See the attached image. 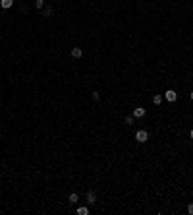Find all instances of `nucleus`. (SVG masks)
Returning <instances> with one entry per match:
<instances>
[{
  "instance_id": "1",
  "label": "nucleus",
  "mask_w": 193,
  "mask_h": 215,
  "mask_svg": "<svg viewBox=\"0 0 193 215\" xmlns=\"http://www.w3.org/2000/svg\"><path fill=\"white\" fill-rule=\"evenodd\" d=\"M164 99H166V101H168V103H174L176 99H178V93H176L174 89H168V91H166V93H164Z\"/></svg>"
},
{
  "instance_id": "2",
  "label": "nucleus",
  "mask_w": 193,
  "mask_h": 215,
  "mask_svg": "<svg viewBox=\"0 0 193 215\" xmlns=\"http://www.w3.org/2000/svg\"><path fill=\"white\" fill-rule=\"evenodd\" d=\"M135 140H137V141H141V144H145V141L149 140V134H147L145 130H139L137 134H135Z\"/></svg>"
},
{
  "instance_id": "3",
  "label": "nucleus",
  "mask_w": 193,
  "mask_h": 215,
  "mask_svg": "<svg viewBox=\"0 0 193 215\" xmlns=\"http://www.w3.org/2000/svg\"><path fill=\"white\" fill-rule=\"evenodd\" d=\"M141 116H145V109L143 107H137L133 111V118H141Z\"/></svg>"
},
{
  "instance_id": "4",
  "label": "nucleus",
  "mask_w": 193,
  "mask_h": 215,
  "mask_svg": "<svg viewBox=\"0 0 193 215\" xmlns=\"http://www.w3.org/2000/svg\"><path fill=\"white\" fill-rule=\"evenodd\" d=\"M72 56H74V58H81V56H83V51H81L79 47H74V49H72Z\"/></svg>"
},
{
  "instance_id": "5",
  "label": "nucleus",
  "mask_w": 193,
  "mask_h": 215,
  "mask_svg": "<svg viewBox=\"0 0 193 215\" xmlns=\"http://www.w3.org/2000/svg\"><path fill=\"white\" fill-rule=\"evenodd\" d=\"M87 201H89V204H97V196H95V192H93V190L87 192Z\"/></svg>"
},
{
  "instance_id": "6",
  "label": "nucleus",
  "mask_w": 193,
  "mask_h": 215,
  "mask_svg": "<svg viewBox=\"0 0 193 215\" xmlns=\"http://www.w3.org/2000/svg\"><path fill=\"white\" fill-rule=\"evenodd\" d=\"M0 6H2V8H12V6H14V0H0Z\"/></svg>"
},
{
  "instance_id": "7",
  "label": "nucleus",
  "mask_w": 193,
  "mask_h": 215,
  "mask_svg": "<svg viewBox=\"0 0 193 215\" xmlns=\"http://www.w3.org/2000/svg\"><path fill=\"white\" fill-rule=\"evenodd\" d=\"M77 215H89V209L85 206H79L77 207Z\"/></svg>"
},
{
  "instance_id": "8",
  "label": "nucleus",
  "mask_w": 193,
  "mask_h": 215,
  "mask_svg": "<svg viewBox=\"0 0 193 215\" xmlns=\"http://www.w3.org/2000/svg\"><path fill=\"white\" fill-rule=\"evenodd\" d=\"M77 200H79V196H77V194H70V198H68V201H70V204H77Z\"/></svg>"
},
{
  "instance_id": "9",
  "label": "nucleus",
  "mask_w": 193,
  "mask_h": 215,
  "mask_svg": "<svg viewBox=\"0 0 193 215\" xmlns=\"http://www.w3.org/2000/svg\"><path fill=\"white\" fill-rule=\"evenodd\" d=\"M153 103H155V105H160L162 103V95H155V97H153Z\"/></svg>"
},
{
  "instance_id": "10",
  "label": "nucleus",
  "mask_w": 193,
  "mask_h": 215,
  "mask_svg": "<svg viewBox=\"0 0 193 215\" xmlns=\"http://www.w3.org/2000/svg\"><path fill=\"white\" fill-rule=\"evenodd\" d=\"M91 97H93V101H99V99H101V93H97V91H93V93H91Z\"/></svg>"
},
{
  "instance_id": "11",
  "label": "nucleus",
  "mask_w": 193,
  "mask_h": 215,
  "mask_svg": "<svg viewBox=\"0 0 193 215\" xmlns=\"http://www.w3.org/2000/svg\"><path fill=\"white\" fill-rule=\"evenodd\" d=\"M126 124H128V126H129V124H133V114H131V116H126Z\"/></svg>"
},
{
  "instance_id": "12",
  "label": "nucleus",
  "mask_w": 193,
  "mask_h": 215,
  "mask_svg": "<svg viewBox=\"0 0 193 215\" xmlns=\"http://www.w3.org/2000/svg\"><path fill=\"white\" fill-rule=\"evenodd\" d=\"M43 14H45V16H50L52 10H50V8H45V10H43Z\"/></svg>"
},
{
  "instance_id": "13",
  "label": "nucleus",
  "mask_w": 193,
  "mask_h": 215,
  "mask_svg": "<svg viewBox=\"0 0 193 215\" xmlns=\"http://www.w3.org/2000/svg\"><path fill=\"white\" fill-rule=\"evenodd\" d=\"M35 8H43V0H35Z\"/></svg>"
},
{
  "instance_id": "14",
  "label": "nucleus",
  "mask_w": 193,
  "mask_h": 215,
  "mask_svg": "<svg viewBox=\"0 0 193 215\" xmlns=\"http://www.w3.org/2000/svg\"><path fill=\"white\" fill-rule=\"evenodd\" d=\"M187 211H189V215H193V204H189V206H187Z\"/></svg>"
},
{
  "instance_id": "15",
  "label": "nucleus",
  "mask_w": 193,
  "mask_h": 215,
  "mask_svg": "<svg viewBox=\"0 0 193 215\" xmlns=\"http://www.w3.org/2000/svg\"><path fill=\"white\" fill-rule=\"evenodd\" d=\"M189 138H191V140H193V130H189Z\"/></svg>"
},
{
  "instance_id": "16",
  "label": "nucleus",
  "mask_w": 193,
  "mask_h": 215,
  "mask_svg": "<svg viewBox=\"0 0 193 215\" xmlns=\"http://www.w3.org/2000/svg\"><path fill=\"white\" fill-rule=\"evenodd\" d=\"M191 101H193V91H191Z\"/></svg>"
}]
</instances>
